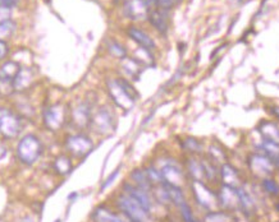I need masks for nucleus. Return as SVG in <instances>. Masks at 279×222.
Here are the masks:
<instances>
[{
    "label": "nucleus",
    "mask_w": 279,
    "mask_h": 222,
    "mask_svg": "<svg viewBox=\"0 0 279 222\" xmlns=\"http://www.w3.org/2000/svg\"><path fill=\"white\" fill-rule=\"evenodd\" d=\"M115 206L130 222H152L151 212L145 210L141 205H138L133 198H131L126 193L122 192L118 194L117 199H115Z\"/></svg>",
    "instance_id": "nucleus-1"
},
{
    "label": "nucleus",
    "mask_w": 279,
    "mask_h": 222,
    "mask_svg": "<svg viewBox=\"0 0 279 222\" xmlns=\"http://www.w3.org/2000/svg\"><path fill=\"white\" fill-rule=\"evenodd\" d=\"M44 147L35 134H26L21 138L17 146V156L25 165H33L41 157Z\"/></svg>",
    "instance_id": "nucleus-2"
},
{
    "label": "nucleus",
    "mask_w": 279,
    "mask_h": 222,
    "mask_svg": "<svg viewBox=\"0 0 279 222\" xmlns=\"http://www.w3.org/2000/svg\"><path fill=\"white\" fill-rule=\"evenodd\" d=\"M191 193L195 199L196 205L200 206L203 210L215 211L219 208L218 198H216V190L211 189L209 184L200 180H192L191 183Z\"/></svg>",
    "instance_id": "nucleus-3"
},
{
    "label": "nucleus",
    "mask_w": 279,
    "mask_h": 222,
    "mask_svg": "<svg viewBox=\"0 0 279 222\" xmlns=\"http://www.w3.org/2000/svg\"><path fill=\"white\" fill-rule=\"evenodd\" d=\"M247 167L250 172L256 177H269L274 171L273 162L263 152H252L247 157Z\"/></svg>",
    "instance_id": "nucleus-4"
},
{
    "label": "nucleus",
    "mask_w": 279,
    "mask_h": 222,
    "mask_svg": "<svg viewBox=\"0 0 279 222\" xmlns=\"http://www.w3.org/2000/svg\"><path fill=\"white\" fill-rule=\"evenodd\" d=\"M68 119V107L63 104H55L44 111V124L51 131L63 128Z\"/></svg>",
    "instance_id": "nucleus-5"
},
{
    "label": "nucleus",
    "mask_w": 279,
    "mask_h": 222,
    "mask_svg": "<svg viewBox=\"0 0 279 222\" xmlns=\"http://www.w3.org/2000/svg\"><path fill=\"white\" fill-rule=\"evenodd\" d=\"M115 116L113 111L107 106H102L96 110V113L92 114L91 124L92 128L100 134L112 133L115 129Z\"/></svg>",
    "instance_id": "nucleus-6"
},
{
    "label": "nucleus",
    "mask_w": 279,
    "mask_h": 222,
    "mask_svg": "<svg viewBox=\"0 0 279 222\" xmlns=\"http://www.w3.org/2000/svg\"><path fill=\"white\" fill-rule=\"evenodd\" d=\"M67 151L71 152L74 157H85L92 151L94 148V142L86 134H73V136L67 137L66 139Z\"/></svg>",
    "instance_id": "nucleus-7"
},
{
    "label": "nucleus",
    "mask_w": 279,
    "mask_h": 222,
    "mask_svg": "<svg viewBox=\"0 0 279 222\" xmlns=\"http://www.w3.org/2000/svg\"><path fill=\"white\" fill-rule=\"evenodd\" d=\"M108 94H109L112 101L117 105L119 109L128 111L132 109L133 105H135V101L131 99L127 95V92L123 90V87L121 86L118 79H113V81H108Z\"/></svg>",
    "instance_id": "nucleus-8"
},
{
    "label": "nucleus",
    "mask_w": 279,
    "mask_h": 222,
    "mask_svg": "<svg viewBox=\"0 0 279 222\" xmlns=\"http://www.w3.org/2000/svg\"><path fill=\"white\" fill-rule=\"evenodd\" d=\"M21 130V120L10 110L0 109V133L5 138H14Z\"/></svg>",
    "instance_id": "nucleus-9"
},
{
    "label": "nucleus",
    "mask_w": 279,
    "mask_h": 222,
    "mask_svg": "<svg viewBox=\"0 0 279 222\" xmlns=\"http://www.w3.org/2000/svg\"><path fill=\"white\" fill-rule=\"evenodd\" d=\"M216 198H218V205L222 210L228 211V212H233V211L238 210V193H237V188L221 184L219 189L216 190Z\"/></svg>",
    "instance_id": "nucleus-10"
},
{
    "label": "nucleus",
    "mask_w": 279,
    "mask_h": 222,
    "mask_svg": "<svg viewBox=\"0 0 279 222\" xmlns=\"http://www.w3.org/2000/svg\"><path fill=\"white\" fill-rule=\"evenodd\" d=\"M160 171H162L163 180L168 184H173L182 188V184L186 182V174L182 167L175 161H172V160H168V162H165L160 167Z\"/></svg>",
    "instance_id": "nucleus-11"
},
{
    "label": "nucleus",
    "mask_w": 279,
    "mask_h": 222,
    "mask_svg": "<svg viewBox=\"0 0 279 222\" xmlns=\"http://www.w3.org/2000/svg\"><path fill=\"white\" fill-rule=\"evenodd\" d=\"M92 109L91 105L87 101H82L79 104H77L73 109L69 113L71 116V121L73 123L74 126H77L78 129L87 128V126L91 124V118H92Z\"/></svg>",
    "instance_id": "nucleus-12"
},
{
    "label": "nucleus",
    "mask_w": 279,
    "mask_h": 222,
    "mask_svg": "<svg viewBox=\"0 0 279 222\" xmlns=\"http://www.w3.org/2000/svg\"><path fill=\"white\" fill-rule=\"evenodd\" d=\"M219 179H221V184L228 185V187L232 188H240L244 184L241 172L231 162H224L223 165H221V167H219Z\"/></svg>",
    "instance_id": "nucleus-13"
},
{
    "label": "nucleus",
    "mask_w": 279,
    "mask_h": 222,
    "mask_svg": "<svg viewBox=\"0 0 279 222\" xmlns=\"http://www.w3.org/2000/svg\"><path fill=\"white\" fill-rule=\"evenodd\" d=\"M122 189H123V193L130 195V197L133 198L138 205H141L145 210L151 212L152 206H154V201H152L150 192H146V190L136 187V185L132 184V183H125Z\"/></svg>",
    "instance_id": "nucleus-14"
},
{
    "label": "nucleus",
    "mask_w": 279,
    "mask_h": 222,
    "mask_svg": "<svg viewBox=\"0 0 279 222\" xmlns=\"http://www.w3.org/2000/svg\"><path fill=\"white\" fill-rule=\"evenodd\" d=\"M237 193H238V210H241V212L245 213L247 217L255 216L257 210V205L254 194L247 189L245 184L237 188Z\"/></svg>",
    "instance_id": "nucleus-15"
},
{
    "label": "nucleus",
    "mask_w": 279,
    "mask_h": 222,
    "mask_svg": "<svg viewBox=\"0 0 279 222\" xmlns=\"http://www.w3.org/2000/svg\"><path fill=\"white\" fill-rule=\"evenodd\" d=\"M125 13L132 20L144 19L149 14V7L145 0H130L126 3Z\"/></svg>",
    "instance_id": "nucleus-16"
},
{
    "label": "nucleus",
    "mask_w": 279,
    "mask_h": 222,
    "mask_svg": "<svg viewBox=\"0 0 279 222\" xmlns=\"http://www.w3.org/2000/svg\"><path fill=\"white\" fill-rule=\"evenodd\" d=\"M257 130H259V134L262 136L263 141H270L279 143V126L274 121L263 120L257 125Z\"/></svg>",
    "instance_id": "nucleus-17"
},
{
    "label": "nucleus",
    "mask_w": 279,
    "mask_h": 222,
    "mask_svg": "<svg viewBox=\"0 0 279 222\" xmlns=\"http://www.w3.org/2000/svg\"><path fill=\"white\" fill-rule=\"evenodd\" d=\"M150 23L152 27L156 28L160 33H167L168 31V17L167 10L164 9H152L147 14Z\"/></svg>",
    "instance_id": "nucleus-18"
},
{
    "label": "nucleus",
    "mask_w": 279,
    "mask_h": 222,
    "mask_svg": "<svg viewBox=\"0 0 279 222\" xmlns=\"http://www.w3.org/2000/svg\"><path fill=\"white\" fill-rule=\"evenodd\" d=\"M128 36H130L135 42H137L142 49H145V50L151 51L155 49L154 40H152V38L150 37L146 32L140 30V28L131 27L130 30H128Z\"/></svg>",
    "instance_id": "nucleus-19"
},
{
    "label": "nucleus",
    "mask_w": 279,
    "mask_h": 222,
    "mask_svg": "<svg viewBox=\"0 0 279 222\" xmlns=\"http://www.w3.org/2000/svg\"><path fill=\"white\" fill-rule=\"evenodd\" d=\"M186 167H187V175L192 177V180L205 182V175H204L201 159H197L196 156H190L186 160Z\"/></svg>",
    "instance_id": "nucleus-20"
},
{
    "label": "nucleus",
    "mask_w": 279,
    "mask_h": 222,
    "mask_svg": "<svg viewBox=\"0 0 279 222\" xmlns=\"http://www.w3.org/2000/svg\"><path fill=\"white\" fill-rule=\"evenodd\" d=\"M32 83H33V73L32 71L28 68L21 69L19 73L17 74V77H15L14 81H13L14 91H18V92L26 91L27 88H30Z\"/></svg>",
    "instance_id": "nucleus-21"
},
{
    "label": "nucleus",
    "mask_w": 279,
    "mask_h": 222,
    "mask_svg": "<svg viewBox=\"0 0 279 222\" xmlns=\"http://www.w3.org/2000/svg\"><path fill=\"white\" fill-rule=\"evenodd\" d=\"M92 218L95 222H126L121 216H118L105 206L97 207L92 213Z\"/></svg>",
    "instance_id": "nucleus-22"
},
{
    "label": "nucleus",
    "mask_w": 279,
    "mask_h": 222,
    "mask_svg": "<svg viewBox=\"0 0 279 222\" xmlns=\"http://www.w3.org/2000/svg\"><path fill=\"white\" fill-rule=\"evenodd\" d=\"M259 149L273 162L274 167L279 169V143L270 141H262Z\"/></svg>",
    "instance_id": "nucleus-23"
},
{
    "label": "nucleus",
    "mask_w": 279,
    "mask_h": 222,
    "mask_svg": "<svg viewBox=\"0 0 279 222\" xmlns=\"http://www.w3.org/2000/svg\"><path fill=\"white\" fill-rule=\"evenodd\" d=\"M131 180H132V184H135L136 187L141 188V189L146 190V192H151L154 185L150 182L149 176H147L145 169H135L131 172Z\"/></svg>",
    "instance_id": "nucleus-24"
},
{
    "label": "nucleus",
    "mask_w": 279,
    "mask_h": 222,
    "mask_svg": "<svg viewBox=\"0 0 279 222\" xmlns=\"http://www.w3.org/2000/svg\"><path fill=\"white\" fill-rule=\"evenodd\" d=\"M163 184H164L165 189H167V193H168V195H169V199H170V203H172V205H174L175 207L180 208L183 203L187 202V201H186L185 193H183L182 188L177 187V185L168 184V183H163Z\"/></svg>",
    "instance_id": "nucleus-25"
},
{
    "label": "nucleus",
    "mask_w": 279,
    "mask_h": 222,
    "mask_svg": "<svg viewBox=\"0 0 279 222\" xmlns=\"http://www.w3.org/2000/svg\"><path fill=\"white\" fill-rule=\"evenodd\" d=\"M201 164H203L204 175H205V180L209 183H216L219 179V169L218 165L215 162L211 161L209 157H204L201 159Z\"/></svg>",
    "instance_id": "nucleus-26"
},
{
    "label": "nucleus",
    "mask_w": 279,
    "mask_h": 222,
    "mask_svg": "<svg viewBox=\"0 0 279 222\" xmlns=\"http://www.w3.org/2000/svg\"><path fill=\"white\" fill-rule=\"evenodd\" d=\"M203 222H237V218L228 211L215 210L206 213Z\"/></svg>",
    "instance_id": "nucleus-27"
},
{
    "label": "nucleus",
    "mask_w": 279,
    "mask_h": 222,
    "mask_svg": "<svg viewBox=\"0 0 279 222\" xmlns=\"http://www.w3.org/2000/svg\"><path fill=\"white\" fill-rule=\"evenodd\" d=\"M54 170H55L56 174H59L61 176H66V175H68L69 172L72 171V160L69 159L68 156H66V154H61V156L56 157L55 160H54V164H53Z\"/></svg>",
    "instance_id": "nucleus-28"
},
{
    "label": "nucleus",
    "mask_w": 279,
    "mask_h": 222,
    "mask_svg": "<svg viewBox=\"0 0 279 222\" xmlns=\"http://www.w3.org/2000/svg\"><path fill=\"white\" fill-rule=\"evenodd\" d=\"M21 65L17 61H5L2 66H0V78L9 79V81H14V78L17 77V74L19 73Z\"/></svg>",
    "instance_id": "nucleus-29"
},
{
    "label": "nucleus",
    "mask_w": 279,
    "mask_h": 222,
    "mask_svg": "<svg viewBox=\"0 0 279 222\" xmlns=\"http://www.w3.org/2000/svg\"><path fill=\"white\" fill-rule=\"evenodd\" d=\"M209 159L216 165H223L224 162H228V154L224 152L223 147L219 146L218 143H213L209 147Z\"/></svg>",
    "instance_id": "nucleus-30"
},
{
    "label": "nucleus",
    "mask_w": 279,
    "mask_h": 222,
    "mask_svg": "<svg viewBox=\"0 0 279 222\" xmlns=\"http://www.w3.org/2000/svg\"><path fill=\"white\" fill-rule=\"evenodd\" d=\"M182 147L187 153H190L191 156H197L203 152L204 146L198 139L193 138V137H187L185 138V141L182 142Z\"/></svg>",
    "instance_id": "nucleus-31"
},
{
    "label": "nucleus",
    "mask_w": 279,
    "mask_h": 222,
    "mask_svg": "<svg viewBox=\"0 0 279 222\" xmlns=\"http://www.w3.org/2000/svg\"><path fill=\"white\" fill-rule=\"evenodd\" d=\"M262 188L267 194L272 195V197H278L279 195V184L272 176L263 179Z\"/></svg>",
    "instance_id": "nucleus-32"
},
{
    "label": "nucleus",
    "mask_w": 279,
    "mask_h": 222,
    "mask_svg": "<svg viewBox=\"0 0 279 222\" xmlns=\"http://www.w3.org/2000/svg\"><path fill=\"white\" fill-rule=\"evenodd\" d=\"M123 69L126 73L132 78H138L140 73H141V68H140V63L136 61L135 59H125L123 63Z\"/></svg>",
    "instance_id": "nucleus-33"
},
{
    "label": "nucleus",
    "mask_w": 279,
    "mask_h": 222,
    "mask_svg": "<svg viewBox=\"0 0 279 222\" xmlns=\"http://www.w3.org/2000/svg\"><path fill=\"white\" fill-rule=\"evenodd\" d=\"M145 171H146L147 176H149L150 182L152 183V185H160L164 183V180H163V175L162 171H160V169H157L156 166H154V165H150V166L145 167Z\"/></svg>",
    "instance_id": "nucleus-34"
},
{
    "label": "nucleus",
    "mask_w": 279,
    "mask_h": 222,
    "mask_svg": "<svg viewBox=\"0 0 279 222\" xmlns=\"http://www.w3.org/2000/svg\"><path fill=\"white\" fill-rule=\"evenodd\" d=\"M180 212H181V217H182L183 222H200L196 218L195 213H193L192 208H191V206L188 205L187 202L183 203L182 206H181L180 208Z\"/></svg>",
    "instance_id": "nucleus-35"
},
{
    "label": "nucleus",
    "mask_w": 279,
    "mask_h": 222,
    "mask_svg": "<svg viewBox=\"0 0 279 222\" xmlns=\"http://www.w3.org/2000/svg\"><path fill=\"white\" fill-rule=\"evenodd\" d=\"M108 50H109V53L112 54L113 56H115V58L125 59L126 55H127V51H126V49L123 48L121 43L115 42V41H112V42L109 43V46H108Z\"/></svg>",
    "instance_id": "nucleus-36"
},
{
    "label": "nucleus",
    "mask_w": 279,
    "mask_h": 222,
    "mask_svg": "<svg viewBox=\"0 0 279 222\" xmlns=\"http://www.w3.org/2000/svg\"><path fill=\"white\" fill-rule=\"evenodd\" d=\"M118 82H119V84H121V86L123 87V90H125V91L127 92V95H128V96L131 97V99L133 100V101H136V100L138 99V97H140V95H138L137 90H136L135 87H133L132 84H131L130 82L127 81V79L118 78Z\"/></svg>",
    "instance_id": "nucleus-37"
},
{
    "label": "nucleus",
    "mask_w": 279,
    "mask_h": 222,
    "mask_svg": "<svg viewBox=\"0 0 279 222\" xmlns=\"http://www.w3.org/2000/svg\"><path fill=\"white\" fill-rule=\"evenodd\" d=\"M14 30H15V25L12 22V20L0 25V40H5V38L10 37V36L13 35V32H14Z\"/></svg>",
    "instance_id": "nucleus-38"
},
{
    "label": "nucleus",
    "mask_w": 279,
    "mask_h": 222,
    "mask_svg": "<svg viewBox=\"0 0 279 222\" xmlns=\"http://www.w3.org/2000/svg\"><path fill=\"white\" fill-rule=\"evenodd\" d=\"M13 92H14L13 81L0 78V95H2V96H10Z\"/></svg>",
    "instance_id": "nucleus-39"
},
{
    "label": "nucleus",
    "mask_w": 279,
    "mask_h": 222,
    "mask_svg": "<svg viewBox=\"0 0 279 222\" xmlns=\"http://www.w3.org/2000/svg\"><path fill=\"white\" fill-rule=\"evenodd\" d=\"M10 18H12V8L0 5V25L9 22Z\"/></svg>",
    "instance_id": "nucleus-40"
},
{
    "label": "nucleus",
    "mask_w": 279,
    "mask_h": 222,
    "mask_svg": "<svg viewBox=\"0 0 279 222\" xmlns=\"http://www.w3.org/2000/svg\"><path fill=\"white\" fill-rule=\"evenodd\" d=\"M175 3H177V0H157V7H159L160 9L169 10Z\"/></svg>",
    "instance_id": "nucleus-41"
},
{
    "label": "nucleus",
    "mask_w": 279,
    "mask_h": 222,
    "mask_svg": "<svg viewBox=\"0 0 279 222\" xmlns=\"http://www.w3.org/2000/svg\"><path fill=\"white\" fill-rule=\"evenodd\" d=\"M118 172H119V169H117V170H115L114 172H113L112 175H109V177H108V179L105 180L104 183H103V185H102V188H100V190H104V189H107V188L109 187V185L112 184L113 182H114V180H115V177L118 176Z\"/></svg>",
    "instance_id": "nucleus-42"
},
{
    "label": "nucleus",
    "mask_w": 279,
    "mask_h": 222,
    "mask_svg": "<svg viewBox=\"0 0 279 222\" xmlns=\"http://www.w3.org/2000/svg\"><path fill=\"white\" fill-rule=\"evenodd\" d=\"M8 51H9L8 43L4 40H0V60H3L8 55Z\"/></svg>",
    "instance_id": "nucleus-43"
},
{
    "label": "nucleus",
    "mask_w": 279,
    "mask_h": 222,
    "mask_svg": "<svg viewBox=\"0 0 279 222\" xmlns=\"http://www.w3.org/2000/svg\"><path fill=\"white\" fill-rule=\"evenodd\" d=\"M18 0H0V5L2 7H8V8H13L14 5H17Z\"/></svg>",
    "instance_id": "nucleus-44"
},
{
    "label": "nucleus",
    "mask_w": 279,
    "mask_h": 222,
    "mask_svg": "<svg viewBox=\"0 0 279 222\" xmlns=\"http://www.w3.org/2000/svg\"><path fill=\"white\" fill-rule=\"evenodd\" d=\"M5 156H7V148L3 146H0V160L4 159Z\"/></svg>",
    "instance_id": "nucleus-45"
},
{
    "label": "nucleus",
    "mask_w": 279,
    "mask_h": 222,
    "mask_svg": "<svg viewBox=\"0 0 279 222\" xmlns=\"http://www.w3.org/2000/svg\"><path fill=\"white\" fill-rule=\"evenodd\" d=\"M272 114H274V115L279 119V107H272Z\"/></svg>",
    "instance_id": "nucleus-46"
},
{
    "label": "nucleus",
    "mask_w": 279,
    "mask_h": 222,
    "mask_svg": "<svg viewBox=\"0 0 279 222\" xmlns=\"http://www.w3.org/2000/svg\"><path fill=\"white\" fill-rule=\"evenodd\" d=\"M22 222H33V220H32V218L27 217V218H25V220H23Z\"/></svg>",
    "instance_id": "nucleus-47"
},
{
    "label": "nucleus",
    "mask_w": 279,
    "mask_h": 222,
    "mask_svg": "<svg viewBox=\"0 0 279 222\" xmlns=\"http://www.w3.org/2000/svg\"><path fill=\"white\" fill-rule=\"evenodd\" d=\"M275 210H277L278 213H279V202L277 203V205H275Z\"/></svg>",
    "instance_id": "nucleus-48"
}]
</instances>
